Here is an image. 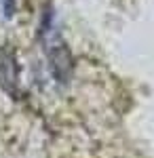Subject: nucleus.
<instances>
[{
  "instance_id": "1",
  "label": "nucleus",
  "mask_w": 154,
  "mask_h": 158,
  "mask_svg": "<svg viewBox=\"0 0 154 158\" xmlns=\"http://www.w3.org/2000/svg\"><path fill=\"white\" fill-rule=\"evenodd\" d=\"M40 36H42V42H45V53H47V59H49L53 76L59 82H66L70 72H72V55H70V51H68V47H66L61 34L57 32V27L53 25L51 15L45 17Z\"/></svg>"
},
{
  "instance_id": "2",
  "label": "nucleus",
  "mask_w": 154,
  "mask_h": 158,
  "mask_svg": "<svg viewBox=\"0 0 154 158\" xmlns=\"http://www.w3.org/2000/svg\"><path fill=\"white\" fill-rule=\"evenodd\" d=\"M0 86L9 95L19 97V65L11 49H4L0 55Z\"/></svg>"
}]
</instances>
